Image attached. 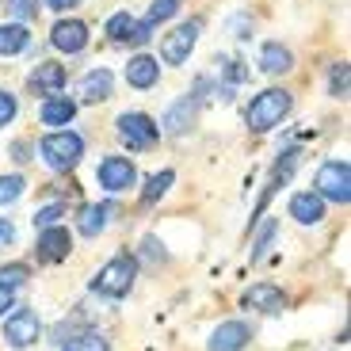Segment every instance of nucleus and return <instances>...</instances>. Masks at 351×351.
Listing matches in <instances>:
<instances>
[{
	"label": "nucleus",
	"mask_w": 351,
	"mask_h": 351,
	"mask_svg": "<svg viewBox=\"0 0 351 351\" xmlns=\"http://www.w3.org/2000/svg\"><path fill=\"white\" fill-rule=\"evenodd\" d=\"M290 107H294V96H290L287 88H267V92H260V96L248 104L245 123H248V130L263 134V130H271V126H279L290 114Z\"/></svg>",
	"instance_id": "f257e3e1"
},
{
	"label": "nucleus",
	"mask_w": 351,
	"mask_h": 351,
	"mask_svg": "<svg viewBox=\"0 0 351 351\" xmlns=\"http://www.w3.org/2000/svg\"><path fill=\"white\" fill-rule=\"evenodd\" d=\"M134 279H138V260L123 252V256H114V260H107L96 271L92 290L104 294V298H126V294L134 290Z\"/></svg>",
	"instance_id": "f03ea898"
},
{
	"label": "nucleus",
	"mask_w": 351,
	"mask_h": 351,
	"mask_svg": "<svg viewBox=\"0 0 351 351\" xmlns=\"http://www.w3.org/2000/svg\"><path fill=\"white\" fill-rule=\"evenodd\" d=\"M38 149H43V160L50 168L69 172V168H77L80 157H84V138L73 134V130H53V134H46V138L38 141Z\"/></svg>",
	"instance_id": "7ed1b4c3"
},
{
	"label": "nucleus",
	"mask_w": 351,
	"mask_h": 351,
	"mask_svg": "<svg viewBox=\"0 0 351 351\" xmlns=\"http://www.w3.org/2000/svg\"><path fill=\"white\" fill-rule=\"evenodd\" d=\"M313 191L321 195V199H332L340 202V206H348L351 199V168L348 160H325V165L317 168V180H313Z\"/></svg>",
	"instance_id": "20e7f679"
},
{
	"label": "nucleus",
	"mask_w": 351,
	"mask_h": 351,
	"mask_svg": "<svg viewBox=\"0 0 351 351\" xmlns=\"http://www.w3.org/2000/svg\"><path fill=\"white\" fill-rule=\"evenodd\" d=\"M119 138L126 141V149L145 153V149H153V145H157L160 126L153 123L149 114H141V111H126V114H119Z\"/></svg>",
	"instance_id": "39448f33"
},
{
	"label": "nucleus",
	"mask_w": 351,
	"mask_h": 351,
	"mask_svg": "<svg viewBox=\"0 0 351 351\" xmlns=\"http://www.w3.org/2000/svg\"><path fill=\"white\" fill-rule=\"evenodd\" d=\"M199 31H202L199 19H187V23H180L176 31H168L165 43H160V58H165L168 65H184L187 58H191L195 43H199Z\"/></svg>",
	"instance_id": "423d86ee"
},
{
	"label": "nucleus",
	"mask_w": 351,
	"mask_h": 351,
	"mask_svg": "<svg viewBox=\"0 0 351 351\" xmlns=\"http://www.w3.org/2000/svg\"><path fill=\"white\" fill-rule=\"evenodd\" d=\"M38 332H43V325H38L35 309H16V313L4 321V343H8V348H31V343L38 340Z\"/></svg>",
	"instance_id": "0eeeda50"
},
{
	"label": "nucleus",
	"mask_w": 351,
	"mask_h": 351,
	"mask_svg": "<svg viewBox=\"0 0 351 351\" xmlns=\"http://www.w3.org/2000/svg\"><path fill=\"white\" fill-rule=\"evenodd\" d=\"M69 248H73L69 229H65V226H46L43 233H38L35 252H38V260H43V263H62L65 256H69Z\"/></svg>",
	"instance_id": "6e6552de"
},
{
	"label": "nucleus",
	"mask_w": 351,
	"mask_h": 351,
	"mask_svg": "<svg viewBox=\"0 0 351 351\" xmlns=\"http://www.w3.org/2000/svg\"><path fill=\"white\" fill-rule=\"evenodd\" d=\"M138 184V168L130 165L126 157H107L99 165V187L104 191H126V187Z\"/></svg>",
	"instance_id": "1a4fd4ad"
},
{
	"label": "nucleus",
	"mask_w": 351,
	"mask_h": 351,
	"mask_svg": "<svg viewBox=\"0 0 351 351\" xmlns=\"http://www.w3.org/2000/svg\"><path fill=\"white\" fill-rule=\"evenodd\" d=\"M50 43H53V50H62V53H80L88 46V27L80 19H62V23H53Z\"/></svg>",
	"instance_id": "9d476101"
},
{
	"label": "nucleus",
	"mask_w": 351,
	"mask_h": 351,
	"mask_svg": "<svg viewBox=\"0 0 351 351\" xmlns=\"http://www.w3.org/2000/svg\"><path fill=\"white\" fill-rule=\"evenodd\" d=\"M241 306H245V309H256V313H279V309L287 306V294H282L279 287H271V282H256V287L245 290Z\"/></svg>",
	"instance_id": "9b49d317"
},
{
	"label": "nucleus",
	"mask_w": 351,
	"mask_h": 351,
	"mask_svg": "<svg viewBox=\"0 0 351 351\" xmlns=\"http://www.w3.org/2000/svg\"><path fill=\"white\" fill-rule=\"evenodd\" d=\"M27 84H31V92H35V96H58V92H62L65 88V65L62 62H43V65H35V73H31V80H27Z\"/></svg>",
	"instance_id": "f8f14e48"
},
{
	"label": "nucleus",
	"mask_w": 351,
	"mask_h": 351,
	"mask_svg": "<svg viewBox=\"0 0 351 351\" xmlns=\"http://www.w3.org/2000/svg\"><path fill=\"white\" fill-rule=\"evenodd\" d=\"M248 340H252V328L245 321H221L210 336V351H241L248 348Z\"/></svg>",
	"instance_id": "ddd939ff"
},
{
	"label": "nucleus",
	"mask_w": 351,
	"mask_h": 351,
	"mask_svg": "<svg viewBox=\"0 0 351 351\" xmlns=\"http://www.w3.org/2000/svg\"><path fill=\"white\" fill-rule=\"evenodd\" d=\"M157 80H160V65H157V58H149V53H138V58H130L126 62V84L130 88H157Z\"/></svg>",
	"instance_id": "4468645a"
},
{
	"label": "nucleus",
	"mask_w": 351,
	"mask_h": 351,
	"mask_svg": "<svg viewBox=\"0 0 351 351\" xmlns=\"http://www.w3.org/2000/svg\"><path fill=\"white\" fill-rule=\"evenodd\" d=\"M290 214H294V221H302V226H317V221L325 218V199L317 191H298L290 199Z\"/></svg>",
	"instance_id": "2eb2a0df"
},
{
	"label": "nucleus",
	"mask_w": 351,
	"mask_h": 351,
	"mask_svg": "<svg viewBox=\"0 0 351 351\" xmlns=\"http://www.w3.org/2000/svg\"><path fill=\"white\" fill-rule=\"evenodd\" d=\"M111 88H114L111 69H92L80 80V99H84V104H104V99L111 96Z\"/></svg>",
	"instance_id": "dca6fc26"
},
{
	"label": "nucleus",
	"mask_w": 351,
	"mask_h": 351,
	"mask_svg": "<svg viewBox=\"0 0 351 351\" xmlns=\"http://www.w3.org/2000/svg\"><path fill=\"white\" fill-rule=\"evenodd\" d=\"M195 104H199V99H176V104L172 107H168V111H165V119H160V123H165V130L168 134H184L187 130V126H191L195 123Z\"/></svg>",
	"instance_id": "f3484780"
},
{
	"label": "nucleus",
	"mask_w": 351,
	"mask_h": 351,
	"mask_svg": "<svg viewBox=\"0 0 351 351\" xmlns=\"http://www.w3.org/2000/svg\"><path fill=\"white\" fill-rule=\"evenodd\" d=\"M73 114H77V99H69V96H46V104H43V123L46 126H65V123H73Z\"/></svg>",
	"instance_id": "a211bd4d"
},
{
	"label": "nucleus",
	"mask_w": 351,
	"mask_h": 351,
	"mask_svg": "<svg viewBox=\"0 0 351 351\" xmlns=\"http://www.w3.org/2000/svg\"><path fill=\"white\" fill-rule=\"evenodd\" d=\"M111 214H114L111 202H99V206H84V210H80V218H77V229L84 233V237H99Z\"/></svg>",
	"instance_id": "6ab92c4d"
},
{
	"label": "nucleus",
	"mask_w": 351,
	"mask_h": 351,
	"mask_svg": "<svg viewBox=\"0 0 351 351\" xmlns=\"http://www.w3.org/2000/svg\"><path fill=\"white\" fill-rule=\"evenodd\" d=\"M27 43H31V31L23 23H0V58L27 50Z\"/></svg>",
	"instance_id": "aec40b11"
},
{
	"label": "nucleus",
	"mask_w": 351,
	"mask_h": 351,
	"mask_svg": "<svg viewBox=\"0 0 351 351\" xmlns=\"http://www.w3.org/2000/svg\"><path fill=\"white\" fill-rule=\"evenodd\" d=\"M298 160H302V153H298V149H287V153H282V160H275L271 187H267V195H263V202L271 199V191H279V187H287V184H290V176H294V168H298ZM263 202H260V206H263Z\"/></svg>",
	"instance_id": "412c9836"
},
{
	"label": "nucleus",
	"mask_w": 351,
	"mask_h": 351,
	"mask_svg": "<svg viewBox=\"0 0 351 351\" xmlns=\"http://www.w3.org/2000/svg\"><path fill=\"white\" fill-rule=\"evenodd\" d=\"M290 65H294V53H290L287 46L267 43V46L260 50V69H263V73H287Z\"/></svg>",
	"instance_id": "4be33fe9"
},
{
	"label": "nucleus",
	"mask_w": 351,
	"mask_h": 351,
	"mask_svg": "<svg viewBox=\"0 0 351 351\" xmlns=\"http://www.w3.org/2000/svg\"><path fill=\"white\" fill-rule=\"evenodd\" d=\"M172 180H176L172 168H165V172H153L149 184H145V191H141V202H145V206H149V202H157L160 195L168 191V184H172Z\"/></svg>",
	"instance_id": "5701e85b"
},
{
	"label": "nucleus",
	"mask_w": 351,
	"mask_h": 351,
	"mask_svg": "<svg viewBox=\"0 0 351 351\" xmlns=\"http://www.w3.org/2000/svg\"><path fill=\"white\" fill-rule=\"evenodd\" d=\"M62 351H111V343L99 332H80V336H73L69 343H62Z\"/></svg>",
	"instance_id": "b1692460"
},
{
	"label": "nucleus",
	"mask_w": 351,
	"mask_h": 351,
	"mask_svg": "<svg viewBox=\"0 0 351 351\" xmlns=\"http://www.w3.org/2000/svg\"><path fill=\"white\" fill-rule=\"evenodd\" d=\"M27 279H31V267H27V263H4V267H0V287L4 290L23 287Z\"/></svg>",
	"instance_id": "393cba45"
},
{
	"label": "nucleus",
	"mask_w": 351,
	"mask_h": 351,
	"mask_svg": "<svg viewBox=\"0 0 351 351\" xmlns=\"http://www.w3.org/2000/svg\"><path fill=\"white\" fill-rule=\"evenodd\" d=\"M130 31H134L130 12H119V16H111V23H107V38H111V43H130Z\"/></svg>",
	"instance_id": "a878e982"
},
{
	"label": "nucleus",
	"mask_w": 351,
	"mask_h": 351,
	"mask_svg": "<svg viewBox=\"0 0 351 351\" xmlns=\"http://www.w3.org/2000/svg\"><path fill=\"white\" fill-rule=\"evenodd\" d=\"M176 12H180V0H153L149 4V19H145V23H165V19H172Z\"/></svg>",
	"instance_id": "bb28decb"
},
{
	"label": "nucleus",
	"mask_w": 351,
	"mask_h": 351,
	"mask_svg": "<svg viewBox=\"0 0 351 351\" xmlns=\"http://www.w3.org/2000/svg\"><path fill=\"white\" fill-rule=\"evenodd\" d=\"M23 187H27L23 176H4V180H0V202H16L19 195H23Z\"/></svg>",
	"instance_id": "cd10ccee"
},
{
	"label": "nucleus",
	"mask_w": 351,
	"mask_h": 351,
	"mask_svg": "<svg viewBox=\"0 0 351 351\" xmlns=\"http://www.w3.org/2000/svg\"><path fill=\"white\" fill-rule=\"evenodd\" d=\"M65 214V202H50V206H43V210L35 214V226L46 229V226H58V218Z\"/></svg>",
	"instance_id": "c85d7f7f"
},
{
	"label": "nucleus",
	"mask_w": 351,
	"mask_h": 351,
	"mask_svg": "<svg viewBox=\"0 0 351 351\" xmlns=\"http://www.w3.org/2000/svg\"><path fill=\"white\" fill-rule=\"evenodd\" d=\"M16 111H19L16 96H12V92H4V88H0V130H4V126H8L12 119H16Z\"/></svg>",
	"instance_id": "c756f323"
},
{
	"label": "nucleus",
	"mask_w": 351,
	"mask_h": 351,
	"mask_svg": "<svg viewBox=\"0 0 351 351\" xmlns=\"http://www.w3.org/2000/svg\"><path fill=\"white\" fill-rule=\"evenodd\" d=\"M221 73H226L229 84H241V80H248V65L233 62V58H226V62H221Z\"/></svg>",
	"instance_id": "7c9ffc66"
},
{
	"label": "nucleus",
	"mask_w": 351,
	"mask_h": 351,
	"mask_svg": "<svg viewBox=\"0 0 351 351\" xmlns=\"http://www.w3.org/2000/svg\"><path fill=\"white\" fill-rule=\"evenodd\" d=\"M332 96H348V62L332 65Z\"/></svg>",
	"instance_id": "2f4dec72"
},
{
	"label": "nucleus",
	"mask_w": 351,
	"mask_h": 351,
	"mask_svg": "<svg viewBox=\"0 0 351 351\" xmlns=\"http://www.w3.org/2000/svg\"><path fill=\"white\" fill-rule=\"evenodd\" d=\"M275 233H279V226H275V221H267V226H263V233H260V241H256V248H252V260H260V256L271 248V237H275Z\"/></svg>",
	"instance_id": "473e14b6"
},
{
	"label": "nucleus",
	"mask_w": 351,
	"mask_h": 351,
	"mask_svg": "<svg viewBox=\"0 0 351 351\" xmlns=\"http://www.w3.org/2000/svg\"><path fill=\"white\" fill-rule=\"evenodd\" d=\"M8 8L16 12L19 19H35V12H38V8H35V0H8Z\"/></svg>",
	"instance_id": "72a5a7b5"
},
{
	"label": "nucleus",
	"mask_w": 351,
	"mask_h": 351,
	"mask_svg": "<svg viewBox=\"0 0 351 351\" xmlns=\"http://www.w3.org/2000/svg\"><path fill=\"white\" fill-rule=\"evenodd\" d=\"M149 35H153V23H134L130 46H145V43H149Z\"/></svg>",
	"instance_id": "f704fd0d"
},
{
	"label": "nucleus",
	"mask_w": 351,
	"mask_h": 351,
	"mask_svg": "<svg viewBox=\"0 0 351 351\" xmlns=\"http://www.w3.org/2000/svg\"><path fill=\"white\" fill-rule=\"evenodd\" d=\"M12 241H16V226H12V221H4V218H0V248H8Z\"/></svg>",
	"instance_id": "c9c22d12"
},
{
	"label": "nucleus",
	"mask_w": 351,
	"mask_h": 351,
	"mask_svg": "<svg viewBox=\"0 0 351 351\" xmlns=\"http://www.w3.org/2000/svg\"><path fill=\"white\" fill-rule=\"evenodd\" d=\"M8 309H12V290H4V287H0V317L8 313Z\"/></svg>",
	"instance_id": "e433bc0d"
},
{
	"label": "nucleus",
	"mask_w": 351,
	"mask_h": 351,
	"mask_svg": "<svg viewBox=\"0 0 351 351\" xmlns=\"http://www.w3.org/2000/svg\"><path fill=\"white\" fill-rule=\"evenodd\" d=\"M46 4H50V8H58V12H65V8H77L80 0H46Z\"/></svg>",
	"instance_id": "4c0bfd02"
},
{
	"label": "nucleus",
	"mask_w": 351,
	"mask_h": 351,
	"mask_svg": "<svg viewBox=\"0 0 351 351\" xmlns=\"http://www.w3.org/2000/svg\"><path fill=\"white\" fill-rule=\"evenodd\" d=\"M145 252H149V256H153V260H160V256H165V252H160V248H157V241H153V237H149V241H145Z\"/></svg>",
	"instance_id": "58836bf2"
}]
</instances>
